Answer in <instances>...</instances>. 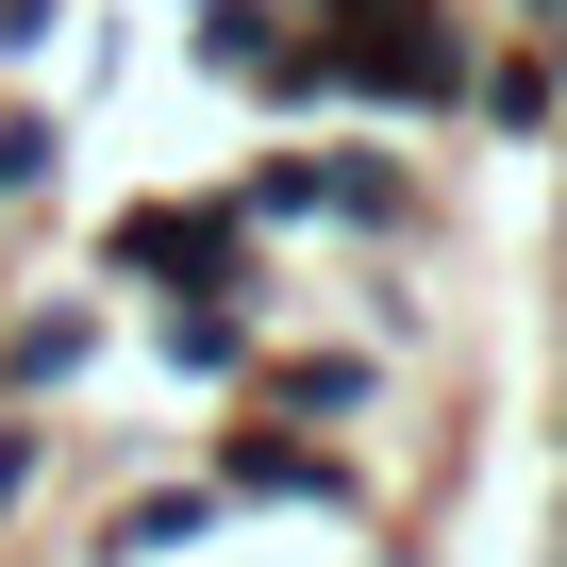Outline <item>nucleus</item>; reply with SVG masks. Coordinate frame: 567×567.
I'll return each mask as SVG.
<instances>
[{
    "label": "nucleus",
    "instance_id": "1a4fd4ad",
    "mask_svg": "<svg viewBox=\"0 0 567 567\" xmlns=\"http://www.w3.org/2000/svg\"><path fill=\"white\" fill-rule=\"evenodd\" d=\"M467 117H484V134H517V151H550V134H567V68H550L534 34H484V68H467Z\"/></svg>",
    "mask_w": 567,
    "mask_h": 567
},
{
    "label": "nucleus",
    "instance_id": "f03ea898",
    "mask_svg": "<svg viewBox=\"0 0 567 567\" xmlns=\"http://www.w3.org/2000/svg\"><path fill=\"white\" fill-rule=\"evenodd\" d=\"M101 267L134 284V301H267V234H250L217 184H184V200H134V217L101 234Z\"/></svg>",
    "mask_w": 567,
    "mask_h": 567
},
{
    "label": "nucleus",
    "instance_id": "ddd939ff",
    "mask_svg": "<svg viewBox=\"0 0 567 567\" xmlns=\"http://www.w3.org/2000/svg\"><path fill=\"white\" fill-rule=\"evenodd\" d=\"M18 51H51V0H0V68H18Z\"/></svg>",
    "mask_w": 567,
    "mask_h": 567
},
{
    "label": "nucleus",
    "instance_id": "20e7f679",
    "mask_svg": "<svg viewBox=\"0 0 567 567\" xmlns=\"http://www.w3.org/2000/svg\"><path fill=\"white\" fill-rule=\"evenodd\" d=\"M318 217H334V234H368V250H417V234H434V184L401 167V134H384V117H351V134H318Z\"/></svg>",
    "mask_w": 567,
    "mask_h": 567
},
{
    "label": "nucleus",
    "instance_id": "39448f33",
    "mask_svg": "<svg viewBox=\"0 0 567 567\" xmlns=\"http://www.w3.org/2000/svg\"><path fill=\"white\" fill-rule=\"evenodd\" d=\"M234 401H250V417H301V434H351V417L384 401V351H284V334H267Z\"/></svg>",
    "mask_w": 567,
    "mask_h": 567
},
{
    "label": "nucleus",
    "instance_id": "4468645a",
    "mask_svg": "<svg viewBox=\"0 0 567 567\" xmlns=\"http://www.w3.org/2000/svg\"><path fill=\"white\" fill-rule=\"evenodd\" d=\"M550 151H567V134H550Z\"/></svg>",
    "mask_w": 567,
    "mask_h": 567
},
{
    "label": "nucleus",
    "instance_id": "f8f14e48",
    "mask_svg": "<svg viewBox=\"0 0 567 567\" xmlns=\"http://www.w3.org/2000/svg\"><path fill=\"white\" fill-rule=\"evenodd\" d=\"M34 484H51V417H18V401H0V517H18Z\"/></svg>",
    "mask_w": 567,
    "mask_h": 567
},
{
    "label": "nucleus",
    "instance_id": "9b49d317",
    "mask_svg": "<svg viewBox=\"0 0 567 567\" xmlns=\"http://www.w3.org/2000/svg\"><path fill=\"white\" fill-rule=\"evenodd\" d=\"M51 167H68L51 101H0V217H18V200H51Z\"/></svg>",
    "mask_w": 567,
    "mask_h": 567
},
{
    "label": "nucleus",
    "instance_id": "9d476101",
    "mask_svg": "<svg viewBox=\"0 0 567 567\" xmlns=\"http://www.w3.org/2000/svg\"><path fill=\"white\" fill-rule=\"evenodd\" d=\"M184 18H200V68H234V84H250V68H267V34L301 18V0H184Z\"/></svg>",
    "mask_w": 567,
    "mask_h": 567
},
{
    "label": "nucleus",
    "instance_id": "f257e3e1",
    "mask_svg": "<svg viewBox=\"0 0 567 567\" xmlns=\"http://www.w3.org/2000/svg\"><path fill=\"white\" fill-rule=\"evenodd\" d=\"M318 34H334V101H368V117H467V68H484L467 0H318Z\"/></svg>",
    "mask_w": 567,
    "mask_h": 567
},
{
    "label": "nucleus",
    "instance_id": "7ed1b4c3",
    "mask_svg": "<svg viewBox=\"0 0 567 567\" xmlns=\"http://www.w3.org/2000/svg\"><path fill=\"white\" fill-rule=\"evenodd\" d=\"M200 484L217 501H368V467H351V434H301V417H200Z\"/></svg>",
    "mask_w": 567,
    "mask_h": 567
},
{
    "label": "nucleus",
    "instance_id": "6e6552de",
    "mask_svg": "<svg viewBox=\"0 0 567 567\" xmlns=\"http://www.w3.org/2000/svg\"><path fill=\"white\" fill-rule=\"evenodd\" d=\"M84 368H101V301H34V318H0V401H18V417H51Z\"/></svg>",
    "mask_w": 567,
    "mask_h": 567
},
{
    "label": "nucleus",
    "instance_id": "0eeeda50",
    "mask_svg": "<svg viewBox=\"0 0 567 567\" xmlns=\"http://www.w3.org/2000/svg\"><path fill=\"white\" fill-rule=\"evenodd\" d=\"M250 351H267V301H151V368H167V384L234 401V384H250Z\"/></svg>",
    "mask_w": 567,
    "mask_h": 567
},
{
    "label": "nucleus",
    "instance_id": "423d86ee",
    "mask_svg": "<svg viewBox=\"0 0 567 567\" xmlns=\"http://www.w3.org/2000/svg\"><path fill=\"white\" fill-rule=\"evenodd\" d=\"M234 501L200 484V467H167V484H117L101 517H84V567H167V550H200Z\"/></svg>",
    "mask_w": 567,
    "mask_h": 567
}]
</instances>
